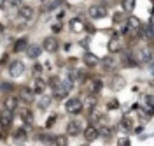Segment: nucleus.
<instances>
[{"instance_id":"2eb2a0df","label":"nucleus","mask_w":154,"mask_h":146,"mask_svg":"<svg viewBox=\"0 0 154 146\" xmlns=\"http://www.w3.org/2000/svg\"><path fill=\"white\" fill-rule=\"evenodd\" d=\"M82 134H84V139H86L88 143H91V141L98 139V128L95 125H88L86 130H82Z\"/></svg>"},{"instance_id":"49530a36","label":"nucleus","mask_w":154,"mask_h":146,"mask_svg":"<svg viewBox=\"0 0 154 146\" xmlns=\"http://www.w3.org/2000/svg\"><path fill=\"white\" fill-rule=\"evenodd\" d=\"M2 32H4V25H2V23H0V34H2Z\"/></svg>"},{"instance_id":"37998d69","label":"nucleus","mask_w":154,"mask_h":146,"mask_svg":"<svg viewBox=\"0 0 154 146\" xmlns=\"http://www.w3.org/2000/svg\"><path fill=\"white\" fill-rule=\"evenodd\" d=\"M4 63H7V55H2V58H0V65H4Z\"/></svg>"},{"instance_id":"58836bf2","label":"nucleus","mask_w":154,"mask_h":146,"mask_svg":"<svg viewBox=\"0 0 154 146\" xmlns=\"http://www.w3.org/2000/svg\"><path fill=\"white\" fill-rule=\"evenodd\" d=\"M116 2H117V0H102V4H100V5H103L105 9H109V7H114Z\"/></svg>"},{"instance_id":"9d476101","label":"nucleus","mask_w":154,"mask_h":146,"mask_svg":"<svg viewBox=\"0 0 154 146\" xmlns=\"http://www.w3.org/2000/svg\"><path fill=\"white\" fill-rule=\"evenodd\" d=\"M81 102H82V109H86V113H91V111L96 107V95L88 93L86 99H84V100H81Z\"/></svg>"},{"instance_id":"7ed1b4c3","label":"nucleus","mask_w":154,"mask_h":146,"mask_svg":"<svg viewBox=\"0 0 154 146\" xmlns=\"http://www.w3.org/2000/svg\"><path fill=\"white\" fill-rule=\"evenodd\" d=\"M65 109H67V113H70V115H79V113L82 111V102H81V99H77V97L68 99L67 104H65Z\"/></svg>"},{"instance_id":"f704fd0d","label":"nucleus","mask_w":154,"mask_h":146,"mask_svg":"<svg viewBox=\"0 0 154 146\" xmlns=\"http://www.w3.org/2000/svg\"><path fill=\"white\" fill-rule=\"evenodd\" d=\"M144 107L152 111V95H145L144 97Z\"/></svg>"},{"instance_id":"de8ad7c7","label":"nucleus","mask_w":154,"mask_h":146,"mask_svg":"<svg viewBox=\"0 0 154 146\" xmlns=\"http://www.w3.org/2000/svg\"><path fill=\"white\" fill-rule=\"evenodd\" d=\"M4 2H5V0H0V7H4Z\"/></svg>"},{"instance_id":"f257e3e1","label":"nucleus","mask_w":154,"mask_h":146,"mask_svg":"<svg viewBox=\"0 0 154 146\" xmlns=\"http://www.w3.org/2000/svg\"><path fill=\"white\" fill-rule=\"evenodd\" d=\"M102 86H103V81L100 78H88L84 81V92L91 93V95H98L102 92Z\"/></svg>"},{"instance_id":"c756f323","label":"nucleus","mask_w":154,"mask_h":146,"mask_svg":"<svg viewBox=\"0 0 154 146\" xmlns=\"http://www.w3.org/2000/svg\"><path fill=\"white\" fill-rule=\"evenodd\" d=\"M54 144H56V146H68L67 136H56V137H54Z\"/></svg>"},{"instance_id":"393cba45","label":"nucleus","mask_w":154,"mask_h":146,"mask_svg":"<svg viewBox=\"0 0 154 146\" xmlns=\"http://www.w3.org/2000/svg\"><path fill=\"white\" fill-rule=\"evenodd\" d=\"M26 48H28V41L25 39V37H21V39H18L16 42H14V51H16V53L25 51Z\"/></svg>"},{"instance_id":"f3484780","label":"nucleus","mask_w":154,"mask_h":146,"mask_svg":"<svg viewBox=\"0 0 154 146\" xmlns=\"http://www.w3.org/2000/svg\"><path fill=\"white\" fill-rule=\"evenodd\" d=\"M82 60H84L86 67H96V65L100 63V58H98L96 55H93V53H89V51H86V53H84Z\"/></svg>"},{"instance_id":"72a5a7b5","label":"nucleus","mask_w":154,"mask_h":146,"mask_svg":"<svg viewBox=\"0 0 154 146\" xmlns=\"http://www.w3.org/2000/svg\"><path fill=\"white\" fill-rule=\"evenodd\" d=\"M21 5V0H5L4 2V7H19Z\"/></svg>"},{"instance_id":"ddd939ff","label":"nucleus","mask_w":154,"mask_h":146,"mask_svg":"<svg viewBox=\"0 0 154 146\" xmlns=\"http://www.w3.org/2000/svg\"><path fill=\"white\" fill-rule=\"evenodd\" d=\"M68 25H70V30H72L74 34H82V32H84V25H86V23L81 20V18H72Z\"/></svg>"},{"instance_id":"4468645a","label":"nucleus","mask_w":154,"mask_h":146,"mask_svg":"<svg viewBox=\"0 0 154 146\" xmlns=\"http://www.w3.org/2000/svg\"><path fill=\"white\" fill-rule=\"evenodd\" d=\"M58 48H60V44H58V39L56 37H46L44 39V49L46 51H49V53H54V51H58Z\"/></svg>"},{"instance_id":"4c0bfd02","label":"nucleus","mask_w":154,"mask_h":146,"mask_svg":"<svg viewBox=\"0 0 154 146\" xmlns=\"http://www.w3.org/2000/svg\"><path fill=\"white\" fill-rule=\"evenodd\" d=\"M117 146H131V141L128 137H119L117 139Z\"/></svg>"},{"instance_id":"c85d7f7f","label":"nucleus","mask_w":154,"mask_h":146,"mask_svg":"<svg viewBox=\"0 0 154 146\" xmlns=\"http://www.w3.org/2000/svg\"><path fill=\"white\" fill-rule=\"evenodd\" d=\"M123 9L125 12H131L135 9V0H123Z\"/></svg>"},{"instance_id":"cd10ccee","label":"nucleus","mask_w":154,"mask_h":146,"mask_svg":"<svg viewBox=\"0 0 154 146\" xmlns=\"http://www.w3.org/2000/svg\"><path fill=\"white\" fill-rule=\"evenodd\" d=\"M49 104H51V97H48V95H44V97L40 99V100H38V109H40V111H44V109H48L49 107Z\"/></svg>"},{"instance_id":"6e6552de","label":"nucleus","mask_w":154,"mask_h":146,"mask_svg":"<svg viewBox=\"0 0 154 146\" xmlns=\"http://www.w3.org/2000/svg\"><path fill=\"white\" fill-rule=\"evenodd\" d=\"M82 132V122L81 120H72L67 125V134L68 136H79Z\"/></svg>"},{"instance_id":"c9c22d12","label":"nucleus","mask_w":154,"mask_h":146,"mask_svg":"<svg viewBox=\"0 0 154 146\" xmlns=\"http://www.w3.org/2000/svg\"><path fill=\"white\" fill-rule=\"evenodd\" d=\"M42 70H44V67H42L40 63H35V65H33V76H35V78H40V76H42Z\"/></svg>"},{"instance_id":"4be33fe9","label":"nucleus","mask_w":154,"mask_h":146,"mask_svg":"<svg viewBox=\"0 0 154 146\" xmlns=\"http://www.w3.org/2000/svg\"><path fill=\"white\" fill-rule=\"evenodd\" d=\"M100 63H102V67L105 69V70H114V65H116V60L112 57H105V58L100 60Z\"/></svg>"},{"instance_id":"bb28decb","label":"nucleus","mask_w":154,"mask_h":146,"mask_svg":"<svg viewBox=\"0 0 154 146\" xmlns=\"http://www.w3.org/2000/svg\"><path fill=\"white\" fill-rule=\"evenodd\" d=\"M38 141H40V143H44V144H48V146L54 144V137L49 136V134H40V136H38Z\"/></svg>"},{"instance_id":"79ce46f5","label":"nucleus","mask_w":154,"mask_h":146,"mask_svg":"<svg viewBox=\"0 0 154 146\" xmlns=\"http://www.w3.org/2000/svg\"><path fill=\"white\" fill-rule=\"evenodd\" d=\"M51 30H53V32H60V30H61V23H60V21H58V23H54V25L51 27Z\"/></svg>"},{"instance_id":"aec40b11","label":"nucleus","mask_w":154,"mask_h":146,"mask_svg":"<svg viewBox=\"0 0 154 146\" xmlns=\"http://www.w3.org/2000/svg\"><path fill=\"white\" fill-rule=\"evenodd\" d=\"M19 116H21V120H23L26 125H30L32 120H33V115H32V111H30L28 107H21V109H19Z\"/></svg>"},{"instance_id":"b1692460","label":"nucleus","mask_w":154,"mask_h":146,"mask_svg":"<svg viewBox=\"0 0 154 146\" xmlns=\"http://www.w3.org/2000/svg\"><path fill=\"white\" fill-rule=\"evenodd\" d=\"M26 136H28V134H26V128H25V127H21V128H16V130H14L12 139H14V141H25Z\"/></svg>"},{"instance_id":"2f4dec72","label":"nucleus","mask_w":154,"mask_h":146,"mask_svg":"<svg viewBox=\"0 0 154 146\" xmlns=\"http://www.w3.org/2000/svg\"><path fill=\"white\" fill-rule=\"evenodd\" d=\"M112 20H114V23H123V21L126 20L125 18V12H114V16H112Z\"/></svg>"},{"instance_id":"423d86ee","label":"nucleus","mask_w":154,"mask_h":146,"mask_svg":"<svg viewBox=\"0 0 154 146\" xmlns=\"http://www.w3.org/2000/svg\"><path fill=\"white\" fill-rule=\"evenodd\" d=\"M18 99L23 100V102H26V104H30L33 100V90L30 86H21L18 92Z\"/></svg>"},{"instance_id":"5701e85b","label":"nucleus","mask_w":154,"mask_h":146,"mask_svg":"<svg viewBox=\"0 0 154 146\" xmlns=\"http://www.w3.org/2000/svg\"><path fill=\"white\" fill-rule=\"evenodd\" d=\"M121 128L125 132H131L133 130V120L130 116H123V120H121Z\"/></svg>"},{"instance_id":"ea45409f","label":"nucleus","mask_w":154,"mask_h":146,"mask_svg":"<svg viewBox=\"0 0 154 146\" xmlns=\"http://www.w3.org/2000/svg\"><path fill=\"white\" fill-rule=\"evenodd\" d=\"M56 120H58V116L56 115H53V116H49V120L46 122V128H51V127L56 123Z\"/></svg>"},{"instance_id":"9b49d317","label":"nucleus","mask_w":154,"mask_h":146,"mask_svg":"<svg viewBox=\"0 0 154 146\" xmlns=\"http://www.w3.org/2000/svg\"><path fill=\"white\" fill-rule=\"evenodd\" d=\"M19 16H21V20H25V21H32L33 16H35V11L32 9L30 5H19Z\"/></svg>"},{"instance_id":"7c9ffc66","label":"nucleus","mask_w":154,"mask_h":146,"mask_svg":"<svg viewBox=\"0 0 154 146\" xmlns=\"http://www.w3.org/2000/svg\"><path fill=\"white\" fill-rule=\"evenodd\" d=\"M110 132H114V128H109V127H100L98 128V136L102 137H110Z\"/></svg>"},{"instance_id":"20e7f679","label":"nucleus","mask_w":154,"mask_h":146,"mask_svg":"<svg viewBox=\"0 0 154 146\" xmlns=\"http://www.w3.org/2000/svg\"><path fill=\"white\" fill-rule=\"evenodd\" d=\"M23 72H25V63H23V62H19V60L11 62L9 74L12 76V78H19V76H23Z\"/></svg>"},{"instance_id":"e433bc0d","label":"nucleus","mask_w":154,"mask_h":146,"mask_svg":"<svg viewBox=\"0 0 154 146\" xmlns=\"http://www.w3.org/2000/svg\"><path fill=\"white\" fill-rule=\"evenodd\" d=\"M107 109H119V100L117 99H110L109 104H107Z\"/></svg>"},{"instance_id":"a18cd8bd","label":"nucleus","mask_w":154,"mask_h":146,"mask_svg":"<svg viewBox=\"0 0 154 146\" xmlns=\"http://www.w3.org/2000/svg\"><path fill=\"white\" fill-rule=\"evenodd\" d=\"M68 62H70V63L74 65V63H75V62H77V58H75V57H72V58H68Z\"/></svg>"},{"instance_id":"09e8293b","label":"nucleus","mask_w":154,"mask_h":146,"mask_svg":"<svg viewBox=\"0 0 154 146\" xmlns=\"http://www.w3.org/2000/svg\"><path fill=\"white\" fill-rule=\"evenodd\" d=\"M84 146H86V144H84Z\"/></svg>"},{"instance_id":"1a4fd4ad","label":"nucleus","mask_w":154,"mask_h":146,"mask_svg":"<svg viewBox=\"0 0 154 146\" xmlns=\"http://www.w3.org/2000/svg\"><path fill=\"white\" fill-rule=\"evenodd\" d=\"M107 49H109L110 53H119V51L123 49V42H121V39H119L116 34L112 35V37H110L109 44H107Z\"/></svg>"},{"instance_id":"a19ab883","label":"nucleus","mask_w":154,"mask_h":146,"mask_svg":"<svg viewBox=\"0 0 154 146\" xmlns=\"http://www.w3.org/2000/svg\"><path fill=\"white\" fill-rule=\"evenodd\" d=\"M61 4V0H53L51 4H48V7H46V11H53V9H56L58 5Z\"/></svg>"},{"instance_id":"a878e982","label":"nucleus","mask_w":154,"mask_h":146,"mask_svg":"<svg viewBox=\"0 0 154 146\" xmlns=\"http://www.w3.org/2000/svg\"><path fill=\"white\" fill-rule=\"evenodd\" d=\"M123 85H125V81L121 79V76H119V74H116V76H112V78H110V86L114 88V90H116V88H121Z\"/></svg>"},{"instance_id":"0eeeda50","label":"nucleus","mask_w":154,"mask_h":146,"mask_svg":"<svg viewBox=\"0 0 154 146\" xmlns=\"http://www.w3.org/2000/svg\"><path fill=\"white\" fill-rule=\"evenodd\" d=\"M88 12H89V16H91L93 20H100V18L107 16V9L103 7V5H100V4H96V5H91Z\"/></svg>"},{"instance_id":"39448f33","label":"nucleus","mask_w":154,"mask_h":146,"mask_svg":"<svg viewBox=\"0 0 154 146\" xmlns=\"http://www.w3.org/2000/svg\"><path fill=\"white\" fill-rule=\"evenodd\" d=\"M68 92H70V90L63 85V81H60L58 85H54V86H53V97L58 99V100H61V99H65L68 95Z\"/></svg>"},{"instance_id":"6ab92c4d","label":"nucleus","mask_w":154,"mask_h":146,"mask_svg":"<svg viewBox=\"0 0 154 146\" xmlns=\"http://www.w3.org/2000/svg\"><path fill=\"white\" fill-rule=\"evenodd\" d=\"M40 53H42V48L38 46V44H30L28 48H26V55H28V58H38L40 57Z\"/></svg>"},{"instance_id":"dca6fc26","label":"nucleus","mask_w":154,"mask_h":146,"mask_svg":"<svg viewBox=\"0 0 154 146\" xmlns=\"http://www.w3.org/2000/svg\"><path fill=\"white\" fill-rule=\"evenodd\" d=\"M121 65H123V67H128V69H133V67H137L138 63L135 62L131 53H123V57H121Z\"/></svg>"},{"instance_id":"f8f14e48","label":"nucleus","mask_w":154,"mask_h":146,"mask_svg":"<svg viewBox=\"0 0 154 146\" xmlns=\"http://www.w3.org/2000/svg\"><path fill=\"white\" fill-rule=\"evenodd\" d=\"M11 125H12V113L7 111V109H4L0 113V127L2 128H9Z\"/></svg>"},{"instance_id":"f03ea898","label":"nucleus","mask_w":154,"mask_h":146,"mask_svg":"<svg viewBox=\"0 0 154 146\" xmlns=\"http://www.w3.org/2000/svg\"><path fill=\"white\" fill-rule=\"evenodd\" d=\"M135 62L138 63H151L152 62V49L151 46H142V48H137L135 51Z\"/></svg>"},{"instance_id":"473e14b6","label":"nucleus","mask_w":154,"mask_h":146,"mask_svg":"<svg viewBox=\"0 0 154 146\" xmlns=\"http://www.w3.org/2000/svg\"><path fill=\"white\" fill-rule=\"evenodd\" d=\"M12 90H14V86L11 83H2L0 85V92H4V93H11Z\"/></svg>"},{"instance_id":"a211bd4d","label":"nucleus","mask_w":154,"mask_h":146,"mask_svg":"<svg viewBox=\"0 0 154 146\" xmlns=\"http://www.w3.org/2000/svg\"><path fill=\"white\" fill-rule=\"evenodd\" d=\"M18 97H14V95H11V97L5 99V102H4V109H7L11 113H14L16 111V107H18Z\"/></svg>"},{"instance_id":"c03bdc74","label":"nucleus","mask_w":154,"mask_h":146,"mask_svg":"<svg viewBox=\"0 0 154 146\" xmlns=\"http://www.w3.org/2000/svg\"><path fill=\"white\" fill-rule=\"evenodd\" d=\"M135 132H137V134H140V132H144V125H142V127H137V128H135Z\"/></svg>"},{"instance_id":"412c9836","label":"nucleus","mask_w":154,"mask_h":146,"mask_svg":"<svg viewBox=\"0 0 154 146\" xmlns=\"http://www.w3.org/2000/svg\"><path fill=\"white\" fill-rule=\"evenodd\" d=\"M44 88H46V81L42 78H35V81H33V93H44Z\"/></svg>"}]
</instances>
